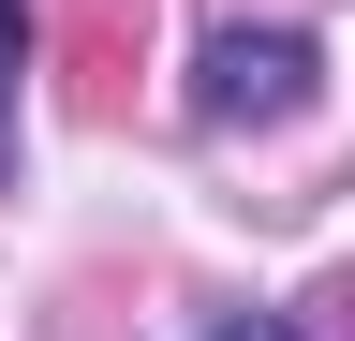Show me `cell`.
<instances>
[{"label": "cell", "mask_w": 355, "mask_h": 341, "mask_svg": "<svg viewBox=\"0 0 355 341\" xmlns=\"http://www.w3.org/2000/svg\"><path fill=\"white\" fill-rule=\"evenodd\" d=\"M311 104V30H207V74H193V119H296Z\"/></svg>", "instance_id": "obj_1"}, {"label": "cell", "mask_w": 355, "mask_h": 341, "mask_svg": "<svg viewBox=\"0 0 355 341\" xmlns=\"http://www.w3.org/2000/svg\"><path fill=\"white\" fill-rule=\"evenodd\" d=\"M15 74H30V60H0V178H15Z\"/></svg>", "instance_id": "obj_2"}, {"label": "cell", "mask_w": 355, "mask_h": 341, "mask_svg": "<svg viewBox=\"0 0 355 341\" xmlns=\"http://www.w3.org/2000/svg\"><path fill=\"white\" fill-rule=\"evenodd\" d=\"M0 60H30V0H0Z\"/></svg>", "instance_id": "obj_3"}]
</instances>
